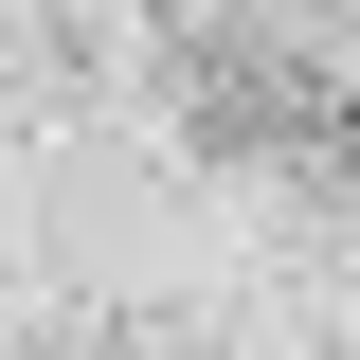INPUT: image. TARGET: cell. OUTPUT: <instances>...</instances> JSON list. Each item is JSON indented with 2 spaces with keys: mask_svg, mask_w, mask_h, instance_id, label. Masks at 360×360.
<instances>
[{
  "mask_svg": "<svg viewBox=\"0 0 360 360\" xmlns=\"http://www.w3.org/2000/svg\"><path fill=\"white\" fill-rule=\"evenodd\" d=\"M180 127L217 144V162H252V180H288V198H342V217H360V72L307 54L270 0L180 37Z\"/></svg>",
  "mask_w": 360,
  "mask_h": 360,
  "instance_id": "6da1fadb",
  "label": "cell"
}]
</instances>
